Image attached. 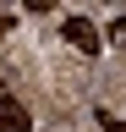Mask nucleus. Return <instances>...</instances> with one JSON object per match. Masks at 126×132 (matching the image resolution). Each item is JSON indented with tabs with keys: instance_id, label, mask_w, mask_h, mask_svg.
Here are the masks:
<instances>
[{
	"instance_id": "obj_1",
	"label": "nucleus",
	"mask_w": 126,
	"mask_h": 132,
	"mask_svg": "<svg viewBox=\"0 0 126 132\" xmlns=\"http://www.w3.org/2000/svg\"><path fill=\"white\" fill-rule=\"evenodd\" d=\"M60 33H66V44H71V50H88V55H93V50L104 44V33L93 28L88 16H66V28H60Z\"/></svg>"
},
{
	"instance_id": "obj_4",
	"label": "nucleus",
	"mask_w": 126,
	"mask_h": 132,
	"mask_svg": "<svg viewBox=\"0 0 126 132\" xmlns=\"http://www.w3.org/2000/svg\"><path fill=\"white\" fill-rule=\"evenodd\" d=\"M99 127H104V132H126V116H110V110H99Z\"/></svg>"
},
{
	"instance_id": "obj_2",
	"label": "nucleus",
	"mask_w": 126,
	"mask_h": 132,
	"mask_svg": "<svg viewBox=\"0 0 126 132\" xmlns=\"http://www.w3.org/2000/svg\"><path fill=\"white\" fill-rule=\"evenodd\" d=\"M27 127H33V121H27V110L0 88V132H27Z\"/></svg>"
},
{
	"instance_id": "obj_5",
	"label": "nucleus",
	"mask_w": 126,
	"mask_h": 132,
	"mask_svg": "<svg viewBox=\"0 0 126 132\" xmlns=\"http://www.w3.org/2000/svg\"><path fill=\"white\" fill-rule=\"evenodd\" d=\"M11 28H17V16H11V11H0V33H11Z\"/></svg>"
},
{
	"instance_id": "obj_3",
	"label": "nucleus",
	"mask_w": 126,
	"mask_h": 132,
	"mask_svg": "<svg viewBox=\"0 0 126 132\" xmlns=\"http://www.w3.org/2000/svg\"><path fill=\"white\" fill-rule=\"evenodd\" d=\"M110 44H115V50H126V11L110 22Z\"/></svg>"
}]
</instances>
